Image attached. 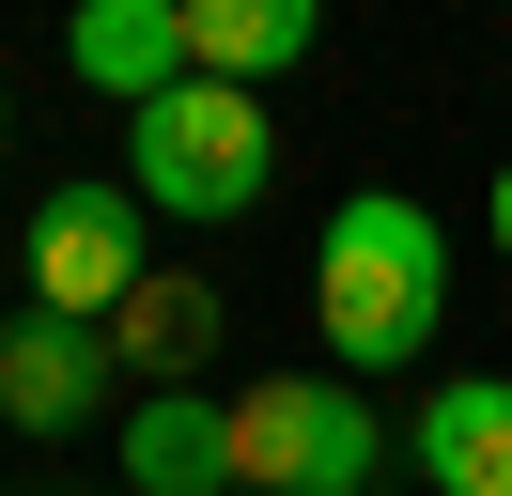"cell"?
Segmentation results:
<instances>
[{
    "mask_svg": "<svg viewBox=\"0 0 512 496\" xmlns=\"http://www.w3.org/2000/svg\"><path fill=\"white\" fill-rule=\"evenodd\" d=\"M311 0H187V78H280V62H311Z\"/></svg>",
    "mask_w": 512,
    "mask_h": 496,
    "instance_id": "9c48e42d",
    "label": "cell"
},
{
    "mask_svg": "<svg viewBox=\"0 0 512 496\" xmlns=\"http://www.w3.org/2000/svg\"><path fill=\"white\" fill-rule=\"evenodd\" d=\"M16 264H32L47 326H109V310L156 279V202H140V186H47L32 233H16Z\"/></svg>",
    "mask_w": 512,
    "mask_h": 496,
    "instance_id": "277c9868",
    "label": "cell"
},
{
    "mask_svg": "<svg viewBox=\"0 0 512 496\" xmlns=\"http://www.w3.org/2000/svg\"><path fill=\"white\" fill-rule=\"evenodd\" d=\"M63 47H78V78H94V93L156 109V93L187 78V0H94V16H78Z\"/></svg>",
    "mask_w": 512,
    "mask_h": 496,
    "instance_id": "52a82bcc",
    "label": "cell"
},
{
    "mask_svg": "<svg viewBox=\"0 0 512 496\" xmlns=\"http://www.w3.org/2000/svg\"><path fill=\"white\" fill-rule=\"evenodd\" d=\"M264 155L280 140H264V109L233 78H171L156 109H125V186L156 217H249L264 202Z\"/></svg>",
    "mask_w": 512,
    "mask_h": 496,
    "instance_id": "7a4b0ae2",
    "label": "cell"
},
{
    "mask_svg": "<svg viewBox=\"0 0 512 496\" xmlns=\"http://www.w3.org/2000/svg\"><path fill=\"white\" fill-rule=\"evenodd\" d=\"M419 465H435V496H512V388L497 372H450L419 403Z\"/></svg>",
    "mask_w": 512,
    "mask_h": 496,
    "instance_id": "ba28073f",
    "label": "cell"
},
{
    "mask_svg": "<svg viewBox=\"0 0 512 496\" xmlns=\"http://www.w3.org/2000/svg\"><path fill=\"white\" fill-rule=\"evenodd\" d=\"M373 403L342 388V372H264L249 403H233V496H357L373 481Z\"/></svg>",
    "mask_w": 512,
    "mask_h": 496,
    "instance_id": "3957f363",
    "label": "cell"
},
{
    "mask_svg": "<svg viewBox=\"0 0 512 496\" xmlns=\"http://www.w3.org/2000/svg\"><path fill=\"white\" fill-rule=\"evenodd\" d=\"M109 326H47V310H16L0 326V419L16 434H78V419H109Z\"/></svg>",
    "mask_w": 512,
    "mask_h": 496,
    "instance_id": "5b68a950",
    "label": "cell"
},
{
    "mask_svg": "<svg viewBox=\"0 0 512 496\" xmlns=\"http://www.w3.org/2000/svg\"><path fill=\"white\" fill-rule=\"evenodd\" d=\"M497 248H512V171H497Z\"/></svg>",
    "mask_w": 512,
    "mask_h": 496,
    "instance_id": "8fae6325",
    "label": "cell"
},
{
    "mask_svg": "<svg viewBox=\"0 0 512 496\" xmlns=\"http://www.w3.org/2000/svg\"><path fill=\"white\" fill-rule=\"evenodd\" d=\"M311 310L342 372H419V341L450 326V233L404 202V186H357L311 248Z\"/></svg>",
    "mask_w": 512,
    "mask_h": 496,
    "instance_id": "6da1fadb",
    "label": "cell"
},
{
    "mask_svg": "<svg viewBox=\"0 0 512 496\" xmlns=\"http://www.w3.org/2000/svg\"><path fill=\"white\" fill-rule=\"evenodd\" d=\"M109 357L156 372V388H187V372L218 357V295H202V279H140V295L109 310Z\"/></svg>",
    "mask_w": 512,
    "mask_h": 496,
    "instance_id": "30bf717a",
    "label": "cell"
},
{
    "mask_svg": "<svg viewBox=\"0 0 512 496\" xmlns=\"http://www.w3.org/2000/svg\"><path fill=\"white\" fill-rule=\"evenodd\" d=\"M125 496H233V403L140 388L125 403Z\"/></svg>",
    "mask_w": 512,
    "mask_h": 496,
    "instance_id": "8992f818",
    "label": "cell"
}]
</instances>
